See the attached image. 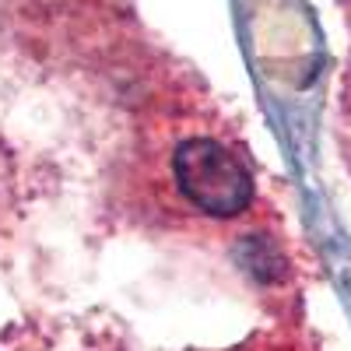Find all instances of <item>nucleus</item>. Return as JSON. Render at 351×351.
I'll return each mask as SVG.
<instances>
[{
    "label": "nucleus",
    "mask_w": 351,
    "mask_h": 351,
    "mask_svg": "<svg viewBox=\"0 0 351 351\" xmlns=\"http://www.w3.org/2000/svg\"><path fill=\"white\" fill-rule=\"evenodd\" d=\"M172 172H176V183H180L183 197L204 215L232 218V215H243L253 200L250 172L218 141H208V137L183 141L176 148Z\"/></svg>",
    "instance_id": "1"
}]
</instances>
